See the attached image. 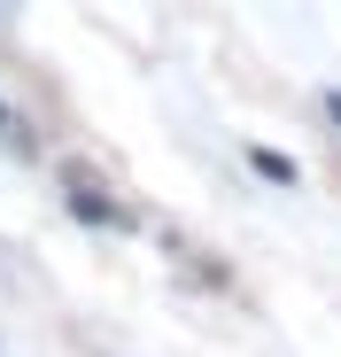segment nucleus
I'll return each instance as SVG.
<instances>
[{
    "instance_id": "4",
    "label": "nucleus",
    "mask_w": 341,
    "mask_h": 357,
    "mask_svg": "<svg viewBox=\"0 0 341 357\" xmlns=\"http://www.w3.org/2000/svg\"><path fill=\"white\" fill-rule=\"evenodd\" d=\"M326 116H333V125H341V93H326Z\"/></svg>"
},
{
    "instance_id": "1",
    "label": "nucleus",
    "mask_w": 341,
    "mask_h": 357,
    "mask_svg": "<svg viewBox=\"0 0 341 357\" xmlns=\"http://www.w3.org/2000/svg\"><path fill=\"white\" fill-rule=\"evenodd\" d=\"M70 210H78V218H93V225H117V210H109V202L86 187V178H70Z\"/></svg>"
},
{
    "instance_id": "2",
    "label": "nucleus",
    "mask_w": 341,
    "mask_h": 357,
    "mask_svg": "<svg viewBox=\"0 0 341 357\" xmlns=\"http://www.w3.org/2000/svg\"><path fill=\"white\" fill-rule=\"evenodd\" d=\"M256 171H264V178H295V163H287V155H271V148H256Z\"/></svg>"
},
{
    "instance_id": "3",
    "label": "nucleus",
    "mask_w": 341,
    "mask_h": 357,
    "mask_svg": "<svg viewBox=\"0 0 341 357\" xmlns=\"http://www.w3.org/2000/svg\"><path fill=\"white\" fill-rule=\"evenodd\" d=\"M0 140H16V109L8 101H0Z\"/></svg>"
}]
</instances>
